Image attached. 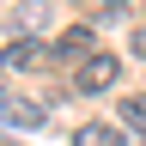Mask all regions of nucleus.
<instances>
[{"label":"nucleus","mask_w":146,"mask_h":146,"mask_svg":"<svg viewBox=\"0 0 146 146\" xmlns=\"http://www.w3.org/2000/svg\"><path fill=\"white\" fill-rule=\"evenodd\" d=\"M122 79V55H110V49H98L85 67H73V91H85V98H98V91H110Z\"/></svg>","instance_id":"1"},{"label":"nucleus","mask_w":146,"mask_h":146,"mask_svg":"<svg viewBox=\"0 0 146 146\" xmlns=\"http://www.w3.org/2000/svg\"><path fill=\"white\" fill-rule=\"evenodd\" d=\"M91 55H98V36H91V25H67L61 36H55L49 61H67V67H85Z\"/></svg>","instance_id":"2"},{"label":"nucleus","mask_w":146,"mask_h":146,"mask_svg":"<svg viewBox=\"0 0 146 146\" xmlns=\"http://www.w3.org/2000/svg\"><path fill=\"white\" fill-rule=\"evenodd\" d=\"M31 67H49V49L36 43V36H12V43L0 49V73H31Z\"/></svg>","instance_id":"3"},{"label":"nucleus","mask_w":146,"mask_h":146,"mask_svg":"<svg viewBox=\"0 0 146 146\" xmlns=\"http://www.w3.org/2000/svg\"><path fill=\"white\" fill-rule=\"evenodd\" d=\"M73 146H128V128H110V122H79V128H73Z\"/></svg>","instance_id":"4"},{"label":"nucleus","mask_w":146,"mask_h":146,"mask_svg":"<svg viewBox=\"0 0 146 146\" xmlns=\"http://www.w3.org/2000/svg\"><path fill=\"white\" fill-rule=\"evenodd\" d=\"M0 122H12V128H43L49 110H43V104H25V98H6V104H0Z\"/></svg>","instance_id":"5"},{"label":"nucleus","mask_w":146,"mask_h":146,"mask_svg":"<svg viewBox=\"0 0 146 146\" xmlns=\"http://www.w3.org/2000/svg\"><path fill=\"white\" fill-rule=\"evenodd\" d=\"M43 18H49V0H18V6H12V31L18 36H36Z\"/></svg>","instance_id":"6"},{"label":"nucleus","mask_w":146,"mask_h":146,"mask_svg":"<svg viewBox=\"0 0 146 146\" xmlns=\"http://www.w3.org/2000/svg\"><path fill=\"white\" fill-rule=\"evenodd\" d=\"M122 128H134V134H146V91H134V98H122Z\"/></svg>","instance_id":"7"},{"label":"nucleus","mask_w":146,"mask_h":146,"mask_svg":"<svg viewBox=\"0 0 146 146\" xmlns=\"http://www.w3.org/2000/svg\"><path fill=\"white\" fill-rule=\"evenodd\" d=\"M128 55L146 61V18H134V31H128Z\"/></svg>","instance_id":"8"},{"label":"nucleus","mask_w":146,"mask_h":146,"mask_svg":"<svg viewBox=\"0 0 146 146\" xmlns=\"http://www.w3.org/2000/svg\"><path fill=\"white\" fill-rule=\"evenodd\" d=\"M128 6H134V0H91V12H98V18H122Z\"/></svg>","instance_id":"9"}]
</instances>
